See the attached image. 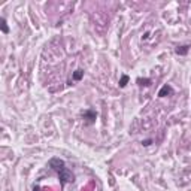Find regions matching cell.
Segmentation results:
<instances>
[{
  "label": "cell",
  "mask_w": 191,
  "mask_h": 191,
  "mask_svg": "<svg viewBox=\"0 0 191 191\" xmlns=\"http://www.w3.org/2000/svg\"><path fill=\"white\" fill-rule=\"evenodd\" d=\"M58 173V178H60V184H61V187H64L66 184H72L73 181H75V176H73V173L67 169V167H63L60 172H57Z\"/></svg>",
  "instance_id": "1"
},
{
  "label": "cell",
  "mask_w": 191,
  "mask_h": 191,
  "mask_svg": "<svg viewBox=\"0 0 191 191\" xmlns=\"http://www.w3.org/2000/svg\"><path fill=\"white\" fill-rule=\"evenodd\" d=\"M48 166H49L52 170H55V172H60V170L64 167V161H63L61 158H57V157H54V158H51V160L48 161Z\"/></svg>",
  "instance_id": "2"
},
{
  "label": "cell",
  "mask_w": 191,
  "mask_h": 191,
  "mask_svg": "<svg viewBox=\"0 0 191 191\" xmlns=\"http://www.w3.org/2000/svg\"><path fill=\"white\" fill-rule=\"evenodd\" d=\"M96 118H97V114L93 109H88L84 112V119H87V124H93L96 121Z\"/></svg>",
  "instance_id": "3"
},
{
  "label": "cell",
  "mask_w": 191,
  "mask_h": 191,
  "mask_svg": "<svg viewBox=\"0 0 191 191\" xmlns=\"http://www.w3.org/2000/svg\"><path fill=\"white\" fill-rule=\"evenodd\" d=\"M173 94V88L170 87V85H163L161 87V90L158 91V97H166V96H172Z\"/></svg>",
  "instance_id": "4"
},
{
  "label": "cell",
  "mask_w": 191,
  "mask_h": 191,
  "mask_svg": "<svg viewBox=\"0 0 191 191\" xmlns=\"http://www.w3.org/2000/svg\"><path fill=\"white\" fill-rule=\"evenodd\" d=\"M188 51H190V46L188 45H182V46H178L176 48V54L178 55H187Z\"/></svg>",
  "instance_id": "5"
},
{
  "label": "cell",
  "mask_w": 191,
  "mask_h": 191,
  "mask_svg": "<svg viewBox=\"0 0 191 191\" xmlns=\"http://www.w3.org/2000/svg\"><path fill=\"white\" fill-rule=\"evenodd\" d=\"M137 84L142 85V87H149L152 84V81L149 78H137Z\"/></svg>",
  "instance_id": "6"
},
{
  "label": "cell",
  "mask_w": 191,
  "mask_h": 191,
  "mask_svg": "<svg viewBox=\"0 0 191 191\" xmlns=\"http://www.w3.org/2000/svg\"><path fill=\"white\" fill-rule=\"evenodd\" d=\"M0 27H2V32L5 33V35H8L9 33V27H8V23H6V20L2 17L0 18Z\"/></svg>",
  "instance_id": "7"
},
{
  "label": "cell",
  "mask_w": 191,
  "mask_h": 191,
  "mask_svg": "<svg viewBox=\"0 0 191 191\" xmlns=\"http://www.w3.org/2000/svg\"><path fill=\"white\" fill-rule=\"evenodd\" d=\"M73 81H81L82 78H84V70L82 69H76L75 72H73Z\"/></svg>",
  "instance_id": "8"
},
{
  "label": "cell",
  "mask_w": 191,
  "mask_h": 191,
  "mask_svg": "<svg viewBox=\"0 0 191 191\" xmlns=\"http://www.w3.org/2000/svg\"><path fill=\"white\" fill-rule=\"evenodd\" d=\"M128 81H130L128 75H122V76H121V79H119V88H124V87L128 84Z\"/></svg>",
  "instance_id": "9"
},
{
  "label": "cell",
  "mask_w": 191,
  "mask_h": 191,
  "mask_svg": "<svg viewBox=\"0 0 191 191\" xmlns=\"http://www.w3.org/2000/svg\"><path fill=\"white\" fill-rule=\"evenodd\" d=\"M151 143H152V140H151V139H146V140H142V145H143V146H149Z\"/></svg>",
  "instance_id": "10"
},
{
  "label": "cell",
  "mask_w": 191,
  "mask_h": 191,
  "mask_svg": "<svg viewBox=\"0 0 191 191\" xmlns=\"http://www.w3.org/2000/svg\"><path fill=\"white\" fill-rule=\"evenodd\" d=\"M33 191H40V187H38V185H36V187H35V190Z\"/></svg>",
  "instance_id": "11"
}]
</instances>
